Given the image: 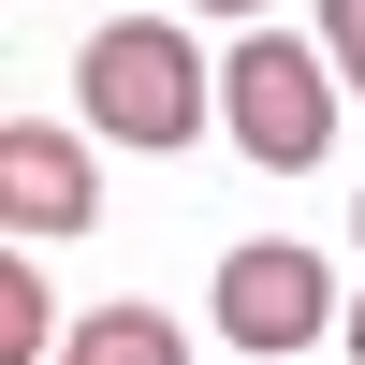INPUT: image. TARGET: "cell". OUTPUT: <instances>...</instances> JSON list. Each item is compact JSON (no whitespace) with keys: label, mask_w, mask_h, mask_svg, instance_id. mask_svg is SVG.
<instances>
[{"label":"cell","mask_w":365,"mask_h":365,"mask_svg":"<svg viewBox=\"0 0 365 365\" xmlns=\"http://www.w3.org/2000/svg\"><path fill=\"white\" fill-rule=\"evenodd\" d=\"M73 103H88V132H117V146H190L205 117H220V73H205V44L175 15H117V29H88V58H73Z\"/></svg>","instance_id":"obj_1"},{"label":"cell","mask_w":365,"mask_h":365,"mask_svg":"<svg viewBox=\"0 0 365 365\" xmlns=\"http://www.w3.org/2000/svg\"><path fill=\"white\" fill-rule=\"evenodd\" d=\"M336 103H351V88H336V58H322V44H292V29H263V15H249V44L220 58V132L249 146L263 175H307L322 146H336Z\"/></svg>","instance_id":"obj_2"},{"label":"cell","mask_w":365,"mask_h":365,"mask_svg":"<svg viewBox=\"0 0 365 365\" xmlns=\"http://www.w3.org/2000/svg\"><path fill=\"white\" fill-rule=\"evenodd\" d=\"M220 336H234V351H322V336H336V278H322V249H292V234L234 249V263H220Z\"/></svg>","instance_id":"obj_3"},{"label":"cell","mask_w":365,"mask_h":365,"mask_svg":"<svg viewBox=\"0 0 365 365\" xmlns=\"http://www.w3.org/2000/svg\"><path fill=\"white\" fill-rule=\"evenodd\" d=\"M0 234L15 249L88 234V132H58V117H15L0 132Z\"/></svg>","instance_id":"obj_4"},{"label":"cell","mask_w":365,"mask_h":365,"mask_svg":"<svg viewBox=\"0 0 365 365\" xmlns=\"http://www.w3.org/2000/svg\"><path fill=\"white\" fill-rule=\"evenodd\" d=\"M58 365H190V336H175L161 307H88L73 336H58Z\"/></svg>","instance_id":"obj_5"},{"label":"cell","mask_w":365,"mask_h":365,"mask_svg":"<svg viewBox=\"0 0 365 365\" xmlns=\"http://www.w3.org/2000/svg\"><path fill=\"white\" fill-rule=\"evenodd\" d=\"M58 336H73V322L44 307V278H29V249L0 263V365H58Z\"/></svg>","instance_id":"obj_6"},{"label":"cell","mask_w":365,"mask_h":365,"mask_svg":"<svg viewBox=\"0 0 365 365\" xmlns=\"http://www.w3.org/2000/svg\"><path fill=\"white\" fill-rule=\"evenodd\" d=\"M322 58H336V88L365 103V0H322Z\"/></svg>","instance_id":"obj_7"},{"label":"cell","mask_w":365,"mask_h":365,"mask_svg":"<svg viewBox=\"0 0 365 365\" xmlns=\"http://www.w3.org/2000/svg\"><path fill=\"white\" fill-rule=\"evenodd\" d=\"M190 15H263V0H190Z\"/></svg>","instance_id":"obj_8"},{"label":"cell","mask_w":365,"mask_h":365,"mask_svg":"<svg viewBox=\"0 0 365 365\" xmlns=\"http://www.w3.org/2000/svg\"><path fill=\"white\" fill-rule=\"evenodd\" d=\"M336 336H351V365H365V307H351V322H336Z\"/></svg>","instance_id":"obj_9"},{"label":"cell","mask_w":365,"mask_h":365,"mask_svg":"<svg viewBox=\"0 0 365 365\" xmlns=\"http://www.w3.org/2000/svg\"><path fill=\"white\" fill-rule=\"evenodd\" d=\"M351 234H365V190H351Z\"/></svg>","instance_id":"obj_10"}]
</instances>
